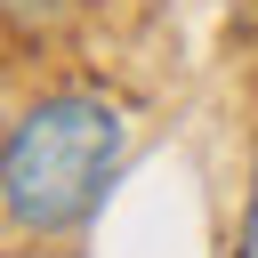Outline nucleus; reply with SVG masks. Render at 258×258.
Here are the masks:
<instances>
[{
	"mask_svg": "<svg viewBox=\"0 0 258 258\" xmlns=\"http://www.w3.org/2000/svg\"><path fill=\"white\" fill-rule=\"evenodd\" d=\"M129 153V105L105 89H48L8 121L0 145V202L16 234H73Z\"/></svg>",
	"mask_w": 258,
	"mask_h": 258,
	"instance_id": "obj_1",
	"label": "nucleus"
},
{
	"mask_svg": "<svg viewBox=\"0 0 258 258\" xmlns=\"http://www.w3.org/2000/svg\"><path fill=\"white\" fill-rule=\"evenodd\" d=\"M234 258H258V161H250V202H242V242Z\"/></svg>",
	"mask_w": 258,
	"mask_h": 258,
	"instance_id": "obj_2",
	"label": "nucleus"
},
{
	"mask_svg": "<svg viewBox=\"0 0 258 258\" xmlns=\"http://www.w3.org/2000/svg\"><path fill=\"white\" fill-rule=\"evenodd\" d=\"M56 8H73V0H8V16H16V24H32V16H40V24H48V16H56Z\"/></svg>",
	"mask_w": 258,
	"mask_h": 258,
	"instance_id": "obj_3",
	"label": "nucleus"
},
{
	"mask_svg": "<svg viewBox=\"0 0 258 258\" xmlns=\"http://www.w3.org/2000/svg\"><path fill=\"white\" fill-rule=\"evenodd\" d=\"M32 258H81V250H32Z\"/></svg>",
	"mask_w": 258,
	"mask_h": 258,
	"instance_id": "obj_4",
	"label": "nucleus"
}]
</instances>
